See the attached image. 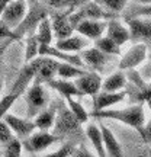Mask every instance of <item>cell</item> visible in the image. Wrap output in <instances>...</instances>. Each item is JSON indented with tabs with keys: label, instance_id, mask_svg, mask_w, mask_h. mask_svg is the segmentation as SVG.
I'll use <instances>...</instances> for the list:
<instances>
[{
	"label": "cell",
	"instance_id": "obj_19",
	"mask_svg": "<svg viewBox=\"0 0 151 157\" xmlns=\"http://www.w3.org/2000/svg\"><path fill=\"white\" fill-rule=\"evenodd\" d=\"M86 135L90 140L92 146L95 148L96 156L97 157H108L106 150H105V144H103V137H102L100 127L96 124H89L86 127Z\"/></svg>",
	"mask_w": 151,
	"mask_h": 157
},
{
	"label": "cell",
	"instance_id": "obj_39",
	"mask_svg": "<svg viewBox=\"0 0 151 157\" xmlns=\"http://www.w3.org/2000/svg\"><path fill=\"white\" fill-rule=\"evenodd\" d=\"M12 0H0V16H2V13L5 12V9L7 7V5L10 3Z\"/></svg>",
	"mask_w": 151,
	"mask_h": 157
},
{
	"label": "cell",
	"instance_id": "obj_3",
	"mask_svg": "<svg viewBox=\"0 0 151 157\" xmlns=\"http://www.w3.org/2000/svg\"><path fill=\"white\" fill-rule=\"evenodd\" d=\"M25 102H26V117L28 119L35 118L39 112H42L48 105V93L42 84H31L25 92Z\"/></svg>",
	"mask_w": 151,
	"mask_h": 157
},
{
	"label": "cell",
	"instance_id": "obj_42",
	"mask_svg": "<svg viewBox=\"0 0 151 157\" xmlns=\"http://www.w3.org/2000/svg\"><path fill=\"white\" fill-rule=\"evenodd\" d=\"M147 77H148V78L151 80V66L148 67V73H147Z\"/></svg>",
	"mask_w": 151,
	"mask_h": 157
},
{
	"label": "cell",
	"instance_id": "obj_32",
	"mask_svg": "<svg viewBox=\"0 0 151 157\" xmlns=\"http://www.w3.org/2000/svg\"><path fill=\"white\" fill-rule=\"evenodd\" d=\"M13 138V132L9 128V125L5 122V119H0V146H5Z\"/></svg>",
	"mask_w": 151,
	"mask_h": 157
},
{
	"label": "cell",
	"instance_id": "obj_1",
	"mask_svg": "<svg viewBox=\"0 0 151 157\" xmlns=\"http://www.w3.org/2000/svg\"><path fill=\"white\" fill-rule=\"evenodd\" d=\"M36 68H38V57L23 67V70L19 73V76H17L16 82L13 84V87L10 89V92L5 98L0 99V119H3V117L6 113H9V109L13 106V103L28 90L29 84H31V82L35 77Z\"/></svg>",
	"mask_w": 151,
	"mask_h": 157
},
{
	"label": "cell",
	"instance_id": "obj_21",
	"mask_svg": "<svg viewBox=\"0 0 151 157\" xmlns=\"http://www.w3.org/2000/svg\"><path fill=\"white\" fill-rule=\"evenodd\" d=\"M57 112H58V108L55 105L52 106L45 108L42 112H39L36 117H35V127L39 129V131H48L54 127L55 124V118H57Z\"/></svg>",
	"mask_w": 151,
	"mask_h": 157
},
{
	"label": "cell",
	"instance_id": "obj_34",
	"mask_svg": "<svg viewBox=\"0 0 151 157\" xmlns=\"http://www.w3.org/2000/svg\"><path fill=\"white\" fill-rule=\"evenodd\" d=\"M74 144H71V143H68V144H64V146L60 148V150H57V151L51 153V154H47L45 157H70L71 154H73L74 151Z\"/></svg>",
	"mask_w": 151,
	"mask_h": 157
},
{
	"label": "cell",
	"instance_id": "obj_2",
	"mask_svg": "<svg viewBox=\"0 0 151 157\" xmlns=\"http://www.w3.org/2000/svg\"><path fill=\"white\" fill-rule=\"evenodd\" d=\"M90 115L97 119L119 121V122L126 124L128 127H132L137 131H140L141 134L145 127V113H144V106L141 103L129 108H123V109H105V111H97V112L93 111Z\"/></svg>",
	"mask_w": 151,
	"mask_h": 157
},
{
	"label": "cell",
	"instance_id": "obj_9",
	"mask_svg": "<svg viewBox=\"0 0 151 157\" xmlns=\"http://www.w3.org/2000/svg\"><path fill=\"white\" fill-rule=\"evenodd\" d=\"M57 67H58L57 60L50 57H38V68L35 73L34 83L42 84L54 80V76L57 74Z\"/></svg>",
	"mask_w": 151,
	"mask_h": 157
},
{
	"label": "cell",
	"instance_id": "obj_31",
	"mask_svg": "<svg viewBox=\"0 0 151 157\" xmlns=\"http://www.w3.org/2000/svg\"><path fill=\"white\" fill-rule=\"evenodd\" d=\"M95 3L100 6L102 9L113 13V12H122L128 0H95Z\"/></svg>",
	"mask_w": 151,
	"mask_h": 157
},
{
	"label": "cell",
	"instance_id": "obj_36",
	"mask_svg": "<svg viewBox=\"0 0 151 157\" xmlns=\"http://www.w3.org/2000/svg\"><path fill=\"white\" fill-rule=\"evenodd\" d=\"M137 99L138 101H142V102H147L151 99V83L150 84H144L141 92L137 95Z\"/></svg>",
	"mask_w": 151,
	"mask_h": 157
},
{
	"label": "cell",
	"instance_id": "obj_13",
	"mask_svg": "<svg viewBox=\"0 0 151 157\" xmlns=\"http://www.w3.org/2000/svg\"><path fill=\"white\" fill-rule=\"evenodd\" d=\"M147 57V45L140 42V44L134 45L132 48L122 57V60L119 63V68L121 70H131V68L140 66L141 63L145 60Z\"/></svg>",
	"mask_w": 151,
	"mask_h": 157
},
{
	"label": "cell",
	"instance_id": "obj_7",
	"mask_svg": "<svg viewBox=\"0 0 151 157\" xmlns=\"http://www.w3.org/2000/svg\"><path fill=\"white\" fill-rule=\"evenodd\" d=\"M61 138L57 137L54 132H48V131H38L34 132L32 135H29L28 138L25 140V143H22L23 147L32 153H39L47 150L48 147H51L54 143L60 141Z\"/></svg>",
	"mask_w": 151,
	"mask_h": 157
},
{
	"label": "cell",
	"instance_id": "obj_33",
	"mask_svg": "<svg viewBox=\"0 0 151 157\" xmlns=\"http://www.w3.org/2000/svg\"><path fill=\"white\" fill-rule=\"evenodd\" d=\"M138 17V16H151V5H142V6H135L129 10L128 17Z\"/></svg>",
	"mask_w": 151,
	"mask_h": 157
},
{
	"label": "cell",
	"instance_id": "obj_35",
	"mask_svg": "<svg viewBox=\"0 0 151 157\" xmlns=\"http://www.w3.org/2000/svg\"><path fill=\"white\" fill-rule=\"evenodd\" d=\"M0 38H9V39H21L19 36L16 35V32L10 29L7 25H6L3 21H2V17H0Z\"/></svg>",
	"mask_w": 151,
	"mask_h": 157
},
{
	"label": "cell",
	"instance_id": "obj_20",
	"mask_svg": "<svg viewBox=\"0 0 151 157\" xmlns=\"http://www.w3.org/2000/svg\"><path fill=\"white\" fill-rule=\"evenodd\" d=\"M87 45H89V42L84 38L78 36V35H71L68 38L58 39L55 42V48L64 51V52L73 54V52H77V51H83Z\"/></svg>",
	"mask_w": 151,
	"mask_h": 157
},
{
	"label": "cell",
	"instance_id": "obj_10",
	"mask_svg": "<svg viewBox=\"0 0 151 157\" xmlns=\"http://www.w3.org/2000/svg\"><path fill=\"white\" fill-rule=\"evenodd\" d=\"M74 84L77 86L81 95L95 96L102 90V78L97 73H86L74 80Z\"/></svg>",
	"mask_w": 151,
	"mask_h": 157
},
{
	"label": "cell",
	"instance_id": "obj_29",
	"mask_svg": "<svg viewBox=\"0 0 151 157\" xmlns=\"http://www.w3.org/2000/svg\"><path fill=\"white\" fill-rule=\"evenodd\" d=\"M23 144L17 137H13L7 144L3 146V157H22Z\"/></svg>",
	"mask_w": 151,
	"mask_h": 157
},
{
	"label": "cell",
	"instance_id": "obj_16",
	"mask_svg": "<svg viewBox=\"0 0 151 157\" xmlns=\"http://www.w3.org/2000/svg\"><path fill=\"white\" fill-rule=\"evenodd\" d=\"M106 36L109 39H112L118 47L123 45L126 41H129V38H131L128 26L122 25L119 21H115V19H112V21H109V22H108Z\"/></svg>",
	"mask_w": 151,
	"mask_h": 157
},
{
	"label": "cell",
	"instance_id": "obj_27",
	"mask_svg": "<svg viewBox=\"0 0 151 157\" xmlns=\"http://www.w3.org/2000/svg\"><path fill=\"white\" fill-rule=\"evenodd\" d=\"M96 48L97 50H100L102 52H105L108 56H118V54H121V47H118L115 42H113L112 39H109L108 36H103V38H99L96 39Z\"/></svg>",
	"mask_w": 151,
	"mask_h": 157
},
{
	"label": "cell",
	"instance_id": "obj_24",
	"mask_svg": "<svg viewBox=\"0 0 151 157\" xmlns=\"http://www.w3.org/2000/svg\"><path fill=\"white\" fill-rule=\"evenodd\" d=\"M36 38H38L41 45H51L52 42V26H51V19L44 17L41 22L38 23V32H36Z\"/></svg>",
	"mask_w": 151,
	"mask_h": 157
},
{
	"label": "cell",
	"instance_id": "obj_8",
	"mask_svg": "<svg viewBox=\"0 0 151 157\" xmlns=\"http://www.w3.org/2000/svg\"><path fill=\"white\" fill-rule=\"evenodd\" d=\"M5 122L9 125V128L12 129V132L16 135L17 138H28L29 135L34 134V131L36 129L35 122L31 121L28 118H19L13 113H6L5 117Z\"/></svg>",
	"mask_w": 151,
	"mask_h": 157
},
{
	"label": "cell",
	"instance_id": "obj_22",
	"mask_svg": "<svg viewBox=\"0 0 151 157\" xmlns=\"http://www.w3.org/2000/svg\"><path fill=\"white\" fill-rule=\"evenodd\" d=\"M48 86L52 87L54 90H57L61 96H64L66 99L68 98H74V96H83L80 93V90L77 89V86L74 84V82H70V80H64V78H54L48 82Z\"/></svg>",
	"mask_w": 151,
	"mask_h": 157
},
{
	"label": "cell",
	"instance_id": "obj_14",
	"mask_svg": "<svg viewBox=\"0 0 151 157\" xmlns=\"http://www.w3.org/2000/svg\"><path fill=\"white\" fill-rule=\"evenodd\" d=\"M70 12H64V13H57L51 17V26H52V32L58 39L68 38L73 35V25L70 22Z\"/></svg>",
	"mask_w": 151,
	"mask_h": 157
},
{
	"label": "cell",
	"instance_id": "obj_11",
	"mask_svg": "<svg viewBox=\"0 0 151 157\" xmlns=\"http://www.w3.org/2000/svg\"><path fill=\"white\" fill-rule=\"evenodd\" d=\"M126 25L131 38L140 41H151V21L141 17H126Z\"/></svg>",
	"mask_w": 151,
	"mask_h": 157
},
{
	"label": "cell",
	"instance_id": "obj_12",
	"mask_svg": "<svg viewBox=\"0 0 151 157\" xmlns=\"http://www.w3.org/2000/svg\"><path fill=\"white\" fill-rule=\"evenodd\" d=\"M106 28H108V23L105 21H81L78 22L74 29L77 31L80 35H83L86 38L89 39H99L102 38L103 32H106Z\"/></svg>",
	"mask_w": 151,
	"mask_h": 157
},
{
	"label": "cell",
	"instance_id": "obj_4",
	"mask_svg": "<svg viewBox=\"0 0 151 157\" xmlns=\"http://www.w3.org/2000/svg\"><path fill=\"white\" fill-rule=\"evenodd\" d=\"M109 17H112L111 12L102 9L100 6L96 5L95 2H90L89 0L87 3L80 6L74 13L70 15V22H71V25L74 28L81 21H87V19H90V21H103V19H109Z\"/></svg>",
	"mask_w": 151,
	"mask_h": 157
},
{
	"label": "cell",
	"instance_id": "obj_17",
	"mask_svg": "<svg viewBox=\"0 0 151 157\" xmlns=\"http://www.w3.org/2000/svg\"><path fill=\"white\" fill-rule=\"evenodd\" d=\"M81 61L84 64H87L89 67L95 68V70H100V68L105 67V64L108 63L109 60V56L105 54V52H102L100 50H97L96 47L93 48H87V50H83L81 51Z\"/></svg>",
	"mask_w": 151,
	"mask_h": 157
},
{
	"label": "cell",
	"instance_id": "obj_40",
	"mask_svg": "<svg viewBox=\"0 0 151 157\" xmlns=\"http://www.w3.org/2000/svg\"><path fill=\"white\" fill-rule=\"evenodd\" d=\"M0 60H2V54H0ZM2 87H3V77H2V68H0V92H2Z\"/></svg>",
	"mask_w": 151,
	"mask_h": 157
},
{
	"label": "cell",
	"instance_id": "obj_28",
	"mask_svg": "<svg viewBox=\"0 0 151 157\" xmlns=\"http://www.w3.org/2000/svg\"><path fill=\"white\" fill-rule=\"evenodd\" d=\"M39 41L36 38V35H31L26 41V48H25V61L31 63L35 60L36 57H39Z\"/></svg>",
	"mask_w": 151,
	"mask_h": 157
},
{
	"label": "cell",
	"instance_id": "obj_43",
	"mask_svg": "<svg viewBox=\"0 0 151 157\" xmlns=\"http://www.w3.org/2000/svg\"><path fill=\"white\" fill-rule=\"evenodd\" d=\"M0 157H2V148H0Z\"/></svg>",
	"mask_w": 151,
	"mask_h": 157
},
{
	"label": "cell",
	"instance_id": "obj_38",
	"mask_svg": "<svg viewBox=\"0 0 151 157\" xmlns=\"http://www.w3.org/2000/svg\"><path fill=\"white\" fill-rule=\"evenodd\" d=\"M147 103H148V108H150V121H148V124L144 127L142 137H144L148 143H151V99H150V101H147Z\"/></svg>",
	"mask_w": 151,
	"mask_h": 157
},
{
	"label": "cell",
	"instance_id": "obj_18",
	"mask_svg": "<svg viewBox=\"0 0 151 157\" xmlns=\"http://www.w3.org/2000/svg\"><path fill=\"white\" fill-rule=\"evenodd\" d=\"M100 131H102V137H103V144H105V150H106V154L109 157H123L122 148H121V144L119 141L116 140V137L113 135V132L108 128L106 125L100 124Z\"/></svg>",
	"mask_w": 151,
	"mask_h": 157
},
{
	"label": "cell",
	"instance_id": "obj_15",
	"mask_svg": "<svg viewBox=\"0 0 151 157\" xmlns=\"http://www.w3.org/2000/svg\"><path fill=\"white\" fill-rule=\"evenodd\" d=\"M125 92H115V93H111V92H99L97 95L93 96V111L97 112V111H105V109H109L111 106L116 105L119 102H122L125 99Z\"/></svg>",
	"mask_w": 151,
	"mask_h": 157
},
{
	"label": "cell",
	"instance_id": "obj_41",
	"mask_svg": "<svg viewBox=\"0 0 151 157\" xmlns=\"http://www.w3.org/2000/svg\"><path fill=\"white\" fill-rule=\"evenodd\" d=\"M137 2H140L141 5H151V0H137Z\"/></svg>",
	"mask_w": 151,
	"mask_h": 157
},
{
	"label": "cell",
	"instance_id": "obj_25",
	"mask_svg": "<svg viewBox=\"0 0 151 157\" xmlns=\"http://www.w3.org/2000/svg\"><path fill=\"white\" fill-rule=\"evenodd\" d=\"M86 73L81 67L68 64V63H60L58 61V67H57V74L60 76V78L64 80H70V78H77L80 76H83Z\"/></svg>",
	"mask_w": 151,
	"mask_h": 157
},
{
	"label": "cell",
	"instance_id": "obj_26",
	"mask_svg": "<svg viewBox=\"0 0 151 157\" xmlns=\"http://www.w3.org/2000/svg\"><path fill=\"white\" fill-rule=\"evenodd\" d=\"M67 101V105H68V109L71 111V113H73L74 117H76V119H77L80 124H86L87 121H89V117L90 113L86 111L83 108V105L80 103V102L74 101L73 98H68V99H66Z\"/></svg>",
	"mask_w": 151,
	"mask_h": 157
},
{
	"label": "cell",
	"instance_id": "obj_23",
	"mask_svg": "<svg viewBox=\"0 0 151 157\" xmlns=\"http://www.w3.org/2000/svg\"><path fill=\"white\" fill-rule=\"evenodd\" d=\"M125 84H126L125 74L121 73V71H116V73L111 74L109 77H106L102 82V92H111V93L122 92Z\"/></svg>",
	"mask_w": 151,
	"mask_h": 157
},
{
	"label": "cell",
	"instance_id": "obj_6",
	"mask_svg": "<svg viewBox=\"0 0 151 157\" xmlns=\"http://www.w3.org/2000/svg\"><path fill=\"white\" fill-rule=\"evenodd\" d=\"M26 17V0H12L2 13V21L10 29L21 26Z\"/></svg>",
	"mask_w": 151,
	"mask_h": 157
},
{
	"label": "cell",
	"instance_id": "obj_5",
	"mask_svg": "<svg viewBox=\"0 0 151 157\" xmlns=\"http://www.w3.org/2000/svg\"><path fill=\"white\" fill-rule=\"evenodd\" d=\"M80 125L81 124L76 119L71 111L68 108H62V109H58V112H57L55 124H54V134L60 138L66 137V135L77 134Z\"/></svg>",
	"mask_w": 151,
	"mask_h": 157
},
{
	"label": "cell",
	"instance_id": "obj_37",
	"mask_svg": "<svg viewBox=\"0 0 151 157\" xmlns=\"http://www.w3.org/2000/svg\"><path fill=\"white\" fill-rule=\"evenodd\" d=\"M70 157H97V156L92 154V153H90L84 146H80V147H77V148H74L73 154H71Z\"/></svg>",
	"mask_w": 151,
	"mask_h": 157
},
{
	"label": "cell",
	"instance_id": "obj_30",
	"mask_svg": "<svg viewBox=\"0 0 151 157\" xmlns=\"http://www.w3.org/2000/svg\"><path fill=\"white\" fill-rule=\"evenodd\" d=\"M47 2H48V6H51V7L73 10V9H78L80 6L87 3L89 0H47Z\"/></svg>",
	"mask_w": 151,
	"mask_h": 157
}]
</instances>
